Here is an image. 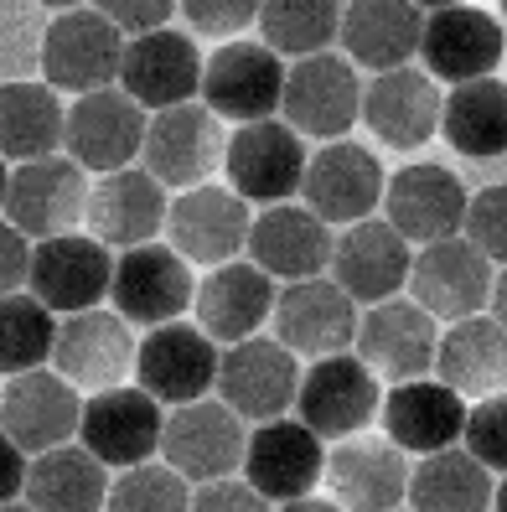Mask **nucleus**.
Returning a JSON list of instances; mask_svg holds the SVG:
<instances>
[{
	"label": "nucleus",
	"mask_w": 507,
	"mask_h": 512,
	"mask_svg": "<svg viewBox=\"0 0 507 512\" xmlns=\"http://www.w3.org/2000/svg\"><path fill=\"white\" fill-rule=\"evenodd\" d=\"M466 192L445 166H404L383 187V218H389L409 244H440L456 238L466 223Z\"/></svg>",
	"instance_id": "obj_28"
},
{
	"label": "nucleus",
	"mask_w": 507,
	"mask_h": 512,
	"mask_svg": "<svg viewBox=\"0 0 507 512\" xmlns=\"http://www.w3.org/2000/svg\"><path fill=\"white\" fill-rule=\"evenodd\" d=\"M88 218V176L73 156H42L11 171L6 187V223H16L26 238H57L78 233Z\"/></svg>",
	"instance_id": "obj_10"
},
{
	"label": "nucleus",
	"mask_w": 507,
	"mask_h": 512,
	"mask_svg": "<svg viewBox=\"0 0 507 512\" xmlns=\"http://www.w3.org/2000/svg\"><path fill=\"white\" fill-rule=\"evenodd\" d=\"M332 223H321L311 207H295V202H275L264 207L249 228V254L270 280H316L332 269Z\"/></svg>",
	"instance_id": "obj_25"
},
{
	"label": "nucleus",
	"mask_w": 507,
	"mask_h": 512,
	"mask_svg": "<svg viewBox=\"0 0 507 512\" xmlns=\"http://www.w3.org/2000/svg\"><path fill=\"white\" fill-rule=\"evenodd\" d=\"M492 487V471L461 445L420 456V466L409 471L414 512H492Z\"/></svg>",
	"instance_id": "obj_38"
},
{
	"label": "nucleus",
	"mask_w": 507,
	"mask_h": 512,
	"mask_svg": "<svg viewBox=\"0 0 507 512\" xmlns=\"http://www.w3.org/2000/svg\"><path fill=\"white\" fill-rule=\"evenodd\" d=\"M440 109H445V94L425 68L373 73V83L363 88L368 130L394 150H420L425 140H435L440 135Z\"/></svg>",
	"instance_id": "obj_29"
},
{
	"label": "nucleus",
	"mask_w": 507,
	"mask_h": 512,
	"mask_svg": "<svg viewBox=\"0 0 507 512\" xmlns=\"http://www.w3.org/2000/svg\"><path fill=\"white\" fill-rule=\"evenodd\" d=\"M306 135H295L285 119H259V125H238L223 150V171L233 192L244 202H290L306 182Z\"/></svg>",
	"instance_id": "obj_3"
},
{
	"label": "nucleus",
	"mask_w": 507,
	"mask_h": 512,
	"mask_svg": "<svg viewBox=\"0 0 507 512\" xmlns=\"http://www.w3.org/2000/svg\"><path fill=\"white\" fill-rule=\"evenodd\" d=\"M383 187H389V176H383L373 150L352 145V140H332L306 161L301 197L321 223H363L373 218Z\"/></svg>",
	"instance_id": "obj_23"
},
{
	"label": "nucleus",
	"mask_w": 507,
	"mask_h": 512,
	"mask_svg": "<svg viewBox=\"0 0 507 512\" xmlns=\"http://www.w3.org/2000/svg\"><path fill=\"white\" fill-rule=\"evenodd\" d=\"M280 512H342V507L326 497H295V502H280Z\"/></svg>",
	"instance_id": "obj_50"
},
{
	"label": "nucleus",
	"mask_w": 507,
	"mask_h": 512,
	"mask_svg": "<svg viewBox=\"0 0 507 512\" xmlns=\"http://www.w3.org/2000/svg\"><path fill=\"white\" fill-rule=\"evenodd\" d=\"M435 378L451 383L461 399H487L507 388V331L492 316L451 321L435 342Z\"/></svg>",
	"instance_id": "obj_34"
},
{
	"label": "nucleus",
	"mask_w": 507,
	"mask_h": 512,
	"mask_svg": "<svg viewBox=\"0 0 507 512\" xmlns=\"http://www.w3.org/2000/svg\"><path fill=\"white\" fill-rule=\"evenodd\" d=\"M425 73L435 83H471V78H492L502 63V21L471 6H445L425 16V37H420Z\"/></svg>",
	"instance_id": "obj_26"
},
{
	"label": "nucleus",
	"mask_w": 507,
	"mask_h": 512,
	"mask_svg": "<svg viewBox=\"0 0 507 512\" xmlns=\"http://www.w3.org/2000/svg\"><path fill=\"white\" fill-rule=\"evenodd\" d=\"M0 512H37V507H16V502H6V507H0Z\"/></svg>",
	"instance_id": "obj_55"
},
{
	"label": "nucleus",
	"mask_w": 507,
	"mask_h": 512,
	"mask_svg": "<svg viewBox=\"0 0 507 512\" xmlns=\"http://www.w3.org/2000/svg\"><path fill=\"white\" fill-rule=\"evenodd\" d=\"M461 233L482 249L492 264H507V182L502 187H487L466 202V223Z\"/></svg>",
	"instance_id": "obj_43"
},
{
	"label": "nucleus",
	"mask_w": 507,
	"mask_h": 512,
	"mask_svg": "<svg viewBox=\"0 0 507 512\" xmlns=\"http://www.w3.org/2000/svg\"><path fill=\"white\" fill-rule=\"evenodd\" d=\"M275 280L264 275L259 264H244V259H228L218 269H207V280L197 285V326L207 331L213 342H244V337H259V326L270 321L275 311Z\"/></svg>",
	"instance_id": "obj_32"
},
{
	"label": "nucleus",
	"mask_w": 507,
	"mask_h": 512,
	"mask_svg": "<svg viewBox=\"0 0 507 512\" xmlns=\"http://www.w3.org/2000/svg\"><path fill=\"white\" fill-rule=\"evenodd\" d=\"M275 342H285L295 357H332L347 352L357 337V300L337 280H290L275 295Z\"/></svg>",
	"instance_id": "obj_17"
},
{
	"label": "nucleus",
	"mask_w": 507,
	"mask_h": 512,
	"mask_svg": "<svg viewBox=\"0 0 507 512\" xmlns=\"http://www.w3.org/2000/svg\"><path fill=\"white\" fill-rule=\"evenodd\" d=\"M409 238L389 223V218H363V223H347V233L337 238L332 249V275L352 300H394L409 285Z\"/></svg>",
	"instance_id": "obj_27"
},
{
	"label": "nucleus",
	"mask_w": 507,
	"mask_h": 512,
	"mask_svg": "<svg viewBox=\"0 0 507 512\" xmlns=\"http://www.w3.org/2000/svg\"><path fill=\"white\" fill-rule=\"evenodd\" d=\"M259 6L264 0H182V16L202 37H238L259 21Z\"/></svg>",
	"instance_id": "obj_44"
},
{
	"label": "nucleus",
	"mask_w": 507,
	"mask_h": 512,
	"mask_svg": "<svg viewBox=\"0 0 507 512\" xmlns=\"http://www.w3.org/2000/svg\"><path fill=\"white\" fill-rule=\"evenodd\" d=\"M383 430L404 456H435V450L461 445L466 430V399L440 378H409L383 394Z\"/></svg>",
	"instance_id": "obj_30"
},
{
	"label": "nucleus",
	"mask_w": 507,
	"mask_h": 512,
	"mask_svg": "<svg viewBox=\"0 0 507 512\" xmlns=\"http://www.w3.org/2000/svg\"><path fill=\"white\" fill-rule=\"evenodd\" d=\"M78 419H83V399L78 388L63 373H16L0 394V430H6L26 456H42V450H57L78 435Z\"/></svg>",
	"instance_id": "obj_22"
},
{
	"label": "nucleus",
	"mask_w": 507,
	"mask_h": 512,
	"mask_svg": "<svg viewBox=\"0 0 507 512\" xmlns=\"http://www.w3.org/2000/svg\"><path fill=\"white\" fill-rule=\"evenodd\" d=\"M104 512H192V481L171 466H130L119 481H109Z\"/></svg>",
	"instance_id": "obj_41"
},
{
	"label": "nucleus",
	"mask_w": 507,
	"mask_h": 512,
	"mask_svg": "<svg viewBox=\"0 0 507 512\" xmlns=\"http://www.w3.org/2000/svg\"><path fill=\"white\" fill-rule=\"evenodd\" d=\"M218 399L238 414V419H280L295 394H301V368L295 352L285 342H264V337H244L218 357Z\"/></svg>",
	"instance_id": "obj_12"
},
{
	"label": "nucleus",
	"mask_w": 507,
	"mask_h": 512,
	"mask_svg": "<svg viewBox=\"0 0 507 512\" xmlns=\"http://www.w3.org/2000/svg\"><path fill=\"white\" fill-rule=\"evenodd\" d=\"M440 135L471 161L502 156L507 150V83L502 78L456 83L440 109Z\"/></svg>",
	"instance_id": "obj_37"
},
{
	"label": "nucleus",
	"mask_w": 507,
	"mask_h": 512,
	"mask_svg": "<svg viewBox=\"0 0 507 512\" xmlns=\"http://www.w3.org/2000/svg\"><path fill=\"white\" fill-rule=\"evenodd\" d=\"M218 342L207 337L202 326H187V321H166V326H151V337L140 342L135 352V378L140 388L151 394L161 409H182V404H197L213 394L218 383Z\"/></svg>",
	"instance_id": "obj_6"
},
{
	"label": "nucleus",
	"mask_w": 507,
	"mask_h": 512,
	"mask_svg": "<svg viewBox=\"0 0 507 512\" xmlns=\"http://www.w3.org/2000/svg\"><path fill=\"white\" fill-rule=\"evenodd\" d=\"M21 487H26V450H21L6 430H0V507L16 502Z\"/></svg>",
	"instance_id": "obj_48"
},
{
	"label": "nucleus",
	"mask_w": 507,
	"mask_h": 512,
	"mask_svg": "<svg viewBox=\"0 0 507 512\" xmlns=\"http://www.w3.org/2000/svg\"><path fill=\"white\" fill-rule=\"evenodd\" d=\"M140 342L130 337V321L119 311H73L57 321V347H52V363L68 383L88 388V394H104V388H119L130 378Z\"/></svg>",
	"instance_id": "obj_18"
},
{
	"label": "nucleus",
	"mask_w": 507,
	"mask_h": 512,
	"mask_svg": "<svg viewBox=\"0 0 507 512\" xmlns=\"http://www.w3.org/2000/svg\"><path fill=\"white\" fill-rule=\"evenodd\" d=\"M125 68V32L104 11H63L42 37V78L68 94L109 88Z\"/></svg>",
	"instance_id": "obj_7"
},
{
	"label": "nucleus",
	"mask_w": 507,
	"mask_h": 512,
	"mask_svg": "<svg viewBox=\"0 0 507 512\" xmlns=\"http://www.w3.org/2000/svg\"><path fill=\"white\" fill-rule=\"evenodd\" d=\"M182 0H94V11H104L125 37H145V32H161L171 21V11Z\"/></svg>",
	"instance_id": "obj_45"
},
{
	"label": "nucleus",
	"mask_w": 507,
	"mask_h": 512,
	"mask_svg": "<svg viewBox=\"0 0 507 512\" xmlns=\"http://www.w3.org/2000/svg\"><path fill=\"white\" fill-rule=\"evenodd\" d=\"M497 6H502V16H507V0H497Z\"/></svg>",
	"instance_id": "obj_56"
},
{
	"label": "nucleus",
	"mask_w": 507,
	"mask_h": 512,
	"mask_svg": "<svg viewBox=\"0 0 507 512\" xmlns=\"http://www.w3.org/2000/svg\"><path fill=\"white\" fill-rule=\"evenodd\" d=\"M492 512H507V476L492 487Z\"/></svg>",
	"instance_id": "obj_51"
},
{
	"label": "nucleus",
	"mask_w": 507,
	"mask_h": 512,
	"mask_svg": "<svg viewBox=\"0 0 507 512\" xmlns=\"http://www.w3.org/2000/svg\"><path fill=\"white\" fill-rule=\"evenodd\" d=\"M420 11H445V6H466V0H414Z\"/></svg>",
	"instance_id": "obj_52"
},
{
	"label": "nucleus",
	"mask_w": 507,
	"mask_h": 512,
	"mask_svg": "<svg viewBox=\"0 0 507 512\" xmlns=\"http://www.w3.org/2000/svg\"><path fill=\"white\" fill-rule=\"evenodd\" d=\"M249 202L238 197L233 187H213L202 182L192 192H182L171 207H166V233H171V249L182 254L187 264H207L218 269L228 259H238L249 249Z\"/></svg>",
	"instance_id": "obj_15"
},
{
	"label": "nucleus",
	"mask_w": 507,
	"mask_h": 512,
	"mask_svg": "<svg viewBox=\"0 0 507 512\" xmlns=\"http://www.w3.org/2000/svg\"><path fill=\"white\" fill-rule=\"evenodd\" d=\"M244 445L249 430L223 399H197L171 409L166 430H161V456L176 476H187L192 487L202 481H223L244 466Z\"/></svg>",
	"instance_id": "obj_5"
},
{
	"label": "nucleus",
	"mask_w": 507,
	"mask_h": 512,
	"mask_svg": "<svg viewBox=\"0 0 507 512\" xmlns=\"http://www.w3.org/2000/svg\"><path fill=\"white\" fill-rule=\"evenodd\" d=\"M492 259L471 244L466 233L425 244L409 264V290L414 300L435 316V321H466L482 316V306L492 300Z\"/></svg>",
	"instance_id": "obj_14"
},
{
	"label": "nucleus",
	"mask_w": 507,
	"mask_h": 512,
	"mask_svg": "<svg viewBox=\"0 0 507 512\" xmlns=\"http://www.w3.org/2000/svg\"><path fill=\"white\" fill-rule=\"evenodd\" d=\"M57 347V321L37 295H0V373H32Z\"/></svg>",
	"instance_id": "obj_40"
},
{
	"label": "nucleus",
	"mask_w": 507,
	"mask_h": 512,
	"mask_svg": "<svg viewBox=\"0 0 507 512\" xmlns=\"http://www.w3.org/2000/svg\"><path fill=\"white\" fill-rule=\"evenodd\" d=\"M285 63L264 42H228L202 63V104L233 125H259L280 114Z\"/></svg>",
	"instance_id": "obj_8"
},
{
	"label": "nucleus",
	"mask_w": 507,
	"mask_h": 512,
	"mask_svg": "<svg viewBox=\"0 0 507 512\" xmlns=\"http://www.w3.org/2000/svg\"><path fill=\"white\" fill-rule=\"evenodd\" d=\"M337 37L352 68L394 73V68H409V57L420 52L425 16L414 0H347Z\"/></svg>",
	"instance_id": "obj_33"
},
{
	"label": "nucleus",
	"mask_w": 507,
	"mask_h": 512,
	"mask_svg": "<svg viewBox=\"0 0 507 512\" xmlns=\"http://www.w3.org/2000/svg\"><path fill=\"white\" fill-rule=\"evenodd\" d=\"M145 109L125 94V88H94V94H78V104L68 109L63 125V145L83 171H125L140 145H145Z\"/></svg>",
	"instance_id": "obj_16"
},
{
	"label": "nucleus",
	"mask_w": 507,
	"mask_h": 512,
	"mask_svg": "<svg viewBox=\"0 0 507 512\" xmlns=\"http://www.w3.org/2000/svg\"><path fill=\"white\" fill-rule=\"evenodd\" d=\"M166 187L151 171H109L104 182L88 192V233L99 238L104 249H140L156 244V233L166 228Z\"/></svg>",
	"instance_id": "obj_31"
},
{
	"label": "nucleus",
	"mask_w": 507,
	"mask_h": 512,
	"mask_svg": "<svg viewBox=\"0 0 507 512\" xmlns=\"http://www.w3.org/2000/svg\"><path fill=\"white\" fill-rule=\"evenodd\" d=\"M264 47L280 57H316L342 32V0H264L259 6Z\"/></svg>",
	"instance_id": "obj_39"
},
{
	"label": "nucleus",
	"mask_w": 507,
	"mask_h": 512,
	"mask_svg": "<svg viewBox=\"0 0 507 512\" xmlns=\"http://www.w3.org/2000/svg\"><path fill=\"white\" fill-rule=\"evenodd\" d=\"M280 114L295 135L311 140H342L357 114H363V83H357V68L342 52H316L301 57V63L285 68V94H280Z\"/></svg>",
	"instance_id": "obj_1"
},
{
	"label": "nucleus",
	"mask_w": 507,
	"mask_h": 512,
	"mask_svg": "<svg viewBox=\"0 0 507 512\" xmlns=\"http://www.w3.org/2000/svg\"><path fill=\"white\" fill-rule=\"evenodd\" d=\"M114 311L130 326H166L176 321L192 300H197V280L192 264L176 254L171 244H140L114 259V285H109Z\"/></svg>",
	"instance_id": "obj_11"
},
{
	"label": "nucleus",
	"mask_w": 507,
	"mask_h": 512,
	"mask_svg": "<svg viewBox=\"0 0 507 512\" xmlns=\"http://www.w3.org/2000/svg\"><path fill=\"white\" fill-rule=\"evenodd\" d=\"M321 481L342 512H394L409 497V461L389 435H347L332 445Z\"/></svg>",
	"instance_id": "obj_21"
},
{
	"label": "nucleus",
	"mask_w": 507,
	"mask_h": 512,
	"mask_svg": "<svg viewBox=\"0 0 507 512\" xmlns=\"http://www.w3.org/2000/svg\"><path fill=\"white\" fill-rule=\"evenodd\" d=\"M435 316L420 306V300H378L368 316H357V337L352 352L363 363L389 378V383H409V378H425L435 368Z\"/></svg>",
	"instance_id": "obj_20"
},
{
	"label": "nucleus",
	"mask_w": 507,
	"mask_h": 512,
	"mask_svg": "<svg viewBox=\"0 0 507 512\" xmlns=\"http://www.w3.org/2000/svg\"><path fill=\"white\" fill-rule=\"evenodd\" d=\"M223 150H228V140L218 130L213 109L207 104H176V109L151 114L140 156H145V171H151L166 192H192L223 166Z\"/></svg>",
	"instance_id": "obj_4"
},
{
	"label": "nucleus",
	"mask_w": 507,
	"mask_h": 512,
	"mask_svg": "<svg viewBox=\"0 0 507 512\" xmlns=\"http://www.w3.org/2000/svg\"><path fill=\"white\" fill-rule=\"evenodd\" d=\"M192 512H270V497H259L238 476H223V481H202L192 492Z\"/></svg>",
	"instance_id": "obj_46"
},
{
	"label": "nucleus",
	"mask_w": 507,
	"mask_h": 512,
	"mask_svg": "<svg viewBox=\"0 0 507 512\" xmlns=\"http://www.w3.org/2000/svg\"><path fill=\"white\" fill-rule=\"evenodd\" d=\"M6 187H11V171H6V161H0V213H6Z\"/></svg>",
	"instance_id": "obj_53"
},
{
	"label": "nucleus",
	"mask_w": 507,
	"mask_h": 512,
	"mask_svg": "<svg viewBox=\"0 0 507 512\" xmlns=\"http://www.w3.org/2000/svg\"><path fill=\"white\" fill-rule=\"evenodd\" d=\"M32 295L57 316L73 311H94L99 300H109L114 285V254L99 244L94 233H57L42 238L32 249V275H26Z\"/></svg>",
	"instance_id": "obj_13"
},
{
	"label": "nucleus",
	"mask_w": 507,
	"mask_h": 512,
	"mask_svg": "<svg viewBox=\"0 0 507 512\" xmlns=\"http://www.w3.org/2000/svg\"><path fill=\"white\" fill-rule=\"evenodd\" d=\"M466 450L476 461H482L487 471L507 476V388L502 394H487V399H476L466 409V430H461Z\"/></svg>",
	"instance_id": "obj_42"
},
{
	"label": "nucleus",
	"mask_w": 507,
	"mask_h": 512,
	"mask_svg": "<svg viewBox=\"0 0 507 512\" xmlns=\"http://www.w3.org/2000/svg\"><path fill=\"white\" fill-rule=\"evenodd\" d=\"M244 481L270 497V502H295V497H311L316 481L326 476V445L321 435H311L301 419H264V425L249 435L244 445Z\"/></svg>",
	"instance_id": "obj_19"
},
{
	"label": "nucleus",
	"mask_w": 507,
	"mask_h": 512,
	"mask_svg": "<svg viewBox=\"0 0 507 512\" xmlns=\"http://www.w3.org/2000/svg\"><path fill=\"white\" fill-rule=\"evenodd\" d=\"M32 275V238L16 223H0V295H16Z\"/></svg>",
	"instance_id": "obj_47"
},
{
	"label": "nucleus",
	"mask_w": 507,
	"mask_h": 512,
	"mask_svg": "<svg viewBox=\"0 0 507 512\" xmlns=\"http://www.w3.org/2000/svg\"><path fill=\"white\" fill-rule=\"evenodd\" d=\"M161 430H166V414L140 383H119V388H104V394H88L83 419H78V440L88 456H99L104 466H125V471L156 456Z\"/></svg>",
	"instance_id": "obj_9"
},
{
	"label": "nucleus",
	"mask_w": 507,
	"mask_h": 512,
	"mask_svg": "<svg viewBox=\"0 0 507 512\" xmlns=\"http://www.w3.org/2000/svg\"><path fill=\"white\" fill-rule=\"evenodd\" d=\"M119 88L140 104V109H176L192 104L202 94V52L192 37L171 32H145L125 42V68H119Z\"/></svg>",
	"instance_id": "obj_24"
},
{
	"label": "nucleus",
	"mask_w": 507,
	"mask_h": 512,
	"mask_svg": "<svg viewBox=\"0 0 507 512\" xmlns=\"http://www.w3.org/2000/svg\"><path fill=\"white\" fill-rule=\"evenodd\" d=\"M378 404H383L378 373L357 352L316 357L311 373H301V394H295L301 425L321 440H332V445L347 440V435H363V425H373Z\"/></svg>",
	"instance_id": "obj_2"
},
{
	"label": "nucleus",
	"mask_w": 507,
	"mask_h": 512,
	"mask_svg": "<svg viewBox=\"0 0 507 512\" xmlns=\"http://www.w3.org/2000/svg\"><path fill=\"white\" fill-rule=\"evenodd\" d=\"M487 306H492V321L507 331V264H502V275L492 280V300H487Z\"/></svg>",
	"instance_id": "obj_49"
},
{
	"label": "nucleus",
	"mask_w": 507,
	"mask_h": 512,
	"mask_svg": "<svg viewBox=\"0 0 507 512\" xmlns=\"http://www.w3.org/2000/svg\"><path fill=\"white\" fill-rule=\"evenodd\" d=\"M68 109L52 83H6L0 88V161H42L63 145Z\"/></svg>",
	"instance_id": "obj_36"
},
{
	"label": "nucleus",
	"mask_w": 507,
	"mask_h": 512,
	"mask_svg": "<svg viewBox=\"0 0 507 512\" xmlns=\"http://www.w3.org/2000/svg\"><path fill=\"white\" fill-rule=\"evenodd\" d=\"M26 507L37 512H104L109 502V466L88 456L83 445H57L26 461Z\"/></svg>",
	"instance_id": "obj_35"
},
{
	"label": "nucleus",
	"mask_w": 507,
	"mask_h": 512,
	"mask_svg": "<svg viewBox=\"0 0 507 512\" xmlns=\"http://www.w3.org/2000/svg\"><path fill=\"white\" fill-rule=\"evenodd\" d=\"M394 512H404V507H394Z\"/></svg>",
	"instance_id": "obj_57"
},
{
	"label": "nucleus",
	"mask_w": 507,
	"mask_h": 512,
	"mask_svg": "<svg viewBox=\"0 0 507 512\" xmlns=\"http://www.w3.org/2000/svg\"><path fill=\"white\" fill-rule=\"evenodd\" d=\"M42 6H52V11H73L78 0H42Z\"/></svg>",
	"instance_id": "obj_54"
}]
</instances>
